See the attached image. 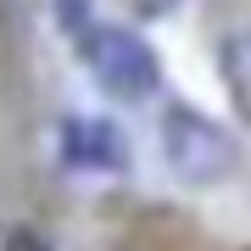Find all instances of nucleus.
Masks as SVG:
<instances>
[{
    "label": "nucleus",
    "mask_w": 251,
    "mask_h": 251,
    "mask_svg": "<svg viewBox=\"0 0 251 251\" xmlns=\"http://www.w3.org/2000/svg\"><path fill=\"white\" fill-rule=\"evenodd\" d=\"M50 6H56V28L67 39H84L95 28V0H50Z\"/></svg>",
    "instance_id": "nucleus-4"
},
{
    "label": "nucleus",
    "mask_w": 251,
    "mask_h": 251,
    "mask_svg": "<svg viewBox=\"0 0 251 251\" xmlns=\"http://www.w3.org/2000/svg\"><path fill=\"white\" fill-rule=\"evenodd\" d=\"M0 251H50V240L39 229H28V224H17V229H6V246Z\"/></svg>",
    "instance_id": "nucleus-5"
},
{
    "label": "nucleus",
    "mask_w": 251,
    "mask_h": 251,
    "mask_svg": "<svg viewBox=\"0 0 251 251\" xmlns=\"http://www.w3.org/2000/svg\"><path fill=\"white\" fill-rule=\"evenodd\" d=\"M128 6H134V17H145V23H151V17H168L179 0H128Z\"/></svg>",
    "instance_id": "nucleus-6"
},
{
    "label": "nucleus",
    "mask_w": 251,
    "mask_h": 251,
    "mask_svg": "<svg viewBox=\"0 0 251 251\" xmlns=\"http://www.w3.org/2000/svg\"><path fill=\"white\" fill-rule=\"evenodd\" d=\"M62 162L67 168H128V140L106 117H67L62 123Z\"/></svg>",
    "instance_id": "nucleus-3"
},
{
    "label": "nucleus",
    "mask_w": 251,
    "mask_h": 251,
    "mask_svg": "<svg viewBox=\"0 0 251 251\" xmlns=\"http://www.w3.org/2000/svg\"><path fill=\"white\" fill-rule=\"evenodd\" d=\"M78 50H84V67H90L95 90L106 100H145V95H156L162 62H156V50L145 45L134 28L95 23L90 34L78 39Z\"/></svg>",
    "instance_id": "nucleus-2"
},
{
    "label": "nucleus",
    "mask_w": 251,
    "mask_h": 251,
    "mask_svg": "<svg viewBox=\"0 0 251 251\" xmlns=\"http://www.w3.org/2000/svg\"><path fill=\"white\" fill-rule=\"evenodd\" d=\"M156 140H162L168 168L196 190H212V184L240 173V140L196 106H168L162 123H156Z\"/></svg>",
    "instance_id": "nucleus-1"
}]
</instances>
